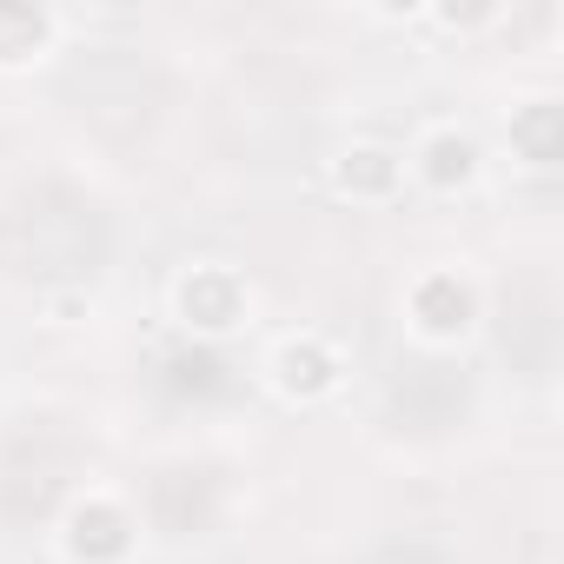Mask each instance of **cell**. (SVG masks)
I'll return each instance as SVG.
<instances>
[{
	"label": "cell",
	"instance_id": "6",
	"mask_svg": "<svg viewBox=\"0 0 564 564\" xmlns=\"http://www.w3.org/2000/svg\"><path fill=\"white\" fill-rule=\"evenodd\" d=\"M326 186L352 206H392L405 199V153L386 140H352L326 160Z\"/></svg>",
	"mask_w": 564,
	"mask_h": 564
},
{
	"label": "cell",
	"instance_id": "2",
	"mask_svg": "<svg viewBox=\"0 0 564 564\" xmlns=\"http://www.w3.org/2000/svg\"><path fill=\"white\" fill-rule=\"evenodd\" d=\"M166 313L180 333L193 339H232L252 326L259 313V293H252V279L226 259H193L173 272V286H166Z\"/></svg>",
	"mask_w": 564,
	"mask_h": 564
},
{
	"label": "cell",
	"instance_id": "3",
	"mask_svg": "<svg viewBox=\"0 0 564 564\" xmlns=\"http://www.w3.org/2000/svg\"><path fill=\"white\" fill-rule=\"evenodd\" d=\"M54 551H61V564H133L140 557V511L120 491L87 485L54 518Z\"/></svg>",
	"mask_w": 564,
	"mask_h": 564
},
{
	"label": "cell",
	"instance_id": "5",
	"mask_svg": "<svg viewBox=\"0 0 564 564\" xmlns=\"http://www.w3.org/2000/svg\"><path fill=\"white\" fill-rule=\"evenodd\" d=\"M405 153V186H419V193H432V199H458V193H471L478 180H485V140L465 127V120H432V127H419L412 133V147H399Z\"/></svg>",
	"mask_w": 564,
	"mask_h": 564
},
{
	"label": "cell",
	"instance_id": "10",
	"mask_svg": "<svg viewBox=\"0 0 564 564\" xmlns=\"http://www.w3.org/2000/svg\"><path fill=\"white\" fill-rule=\"evenodd\" d=\"M47 313H54V326H80V313H87V300H54Z\"/></svg>",
	"mask_w": 564,
	"mask_h": 564
},
{
	"label": "cell",
	"instance_id": "4",
	"mask_svg": "<svg viewBox=\"0 0 564 564\" xmlns=\"http://www.w3.org/2000/svg\"><path fill=\"white\" fill-rule=\"evenodd\" d=\"M259 379L279 405H326L339 386H346V352L326 339V333H286V339H272L265 359H259Z\"/></svg>",
	"mask_w": 564,
	"mask_h": 564
},
{
	"label": "cell",
	"instance_id": "1",
	"mask_svg": "<svg viewBox=\"0 0 564 564\" xmlns=\"http://www.w3.org/2000/svg\"><path fill=\"white\" fill-rule=\"evenodd\" d=\"M399 326L412 346L425 352H458L478 339L485 326V286H478V272L438 259V265H419L405 279V293H399Z\"/></svg>",
	"mask_w": 564,
	"mask_h": 564
},
{
	"label": "cell",
	"instance_id": "7",
	"mask_svg": "<svg viewBox=\"0 0 564 564\" xmlns=\"http://www.w3.org/2000/svg\"><path fill=\"white\" fill-rule=\"evenodd\" d=\"M67 28L61 8H34V0H0V74H34L61 54Z\"/></svg>",
	"mask_w": 564,
	"mask_h": 564
},
{
	"label": "cell",
	"instance_id": "9",
	"mask_svg": "<svg viewBox=\"0 0 564 564\" xmlns=\"http://www.w3.org/2000/svg\"><path fill=\"white\" fill-rule=\"evenodd\" d=\"M419 21H432L445 34H485V28L505 21V8H498V0H485V8H452V0H432V8H419Z\"/></svg>",
	"mask_w": 564,
	"mask_h": 564
},
{
	"label": "cell",
	"instance_id": "8",
	"mask_svg": "<svg viewBox=\"0 0 564 564\" xmlns=\"http://www.w3.org/2000/svg\"><path fill=\"white\" fill-rule=\"evenodd\" d=\"M557 147H564V113H557V94H531L511 107V153L524 166H557Z\"/></svg>",
	"mask_w": 564,
	"mask_h": 564
}]
</instances>
